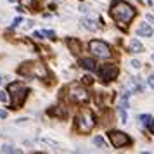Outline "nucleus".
<instances>
[{
  "label": "nucleus",
  "mask_w": 154,
  "mask_h": 154,
  "mask_svg": "<svg viewBox=\"0 0 154 154\" xmlns=\"http://www.w3.org/2000/svg\"><path fill=\"white\" fill-rule=\"evenodd\" d=\"M21 21H23V17H16V19H14V23H12V26H17V24H19Z\"/></svg>",
  "instance_id": "a878e982"
},
{
  "label": "nucleus",
  "mask_w": 154,
  "mask_h": 154,
  "mask_svg": "<svg viewBox=\"0 0 154 154\" xmlns=\"http://www.w3.org/2000/svg\"><path fill=\"white\" fill-rule=\"evenodd\" d=\"M2 152H21L19 149H14V147H11V146H4L2 147Z\"/></svg>",
  "instance_id": "f3484780"
},
{
  "label": "nucleus",
  "mask_w": 154,
  "mask_h": 154,
  "mask_svg": "<svg viewBox=\"0 0 154 154\" xmlns=\"http://www.w3.org/2000/svg\"><path fill=\"white\" fill-rule=\"evenodd\" d=\"M147 83H149V87H151V88H154V73L151 75V76H149V80H147Z\"/></svg>",
  "instance_id": "412c9836"
},
{
  "label": "nucleus",
  "mask_w": 154,
  "mask_h": 154,
  "mask_svg": "<svg viewBox=\"0 0 154 154\" xmlns=\"http://www.w3.org/2000/svg\"><path fill=\"white\" fill-rule=\"evenodd\" d=\"M147 125H149V130H151V132L154 133V119H152V121H149Z\"/></svg>",
  "instance_id": "bb28decb"
},
{
  "label": "nucleus",
  "mask_w": 154,
  "mask_h": 154,
  "mask_svg": "<svg viewBox=\"0 0 154 154\" xmlns=\"http://www.w3.org/2000/svg\"><path fill=\"white\" fill-rule=\"evenodd\" d=\"M33 36H35L36 40H42V38H43V33H40V31H35V33H33Z\"/></svg>",
  "instance_id": "5701e85b"
},
{
  "label": "nucleus",
  "mask_w": 154,
  "mask_h": 154,
  "mask_svg": "<svg viewBox=\"0 0 154 154\" xmlns=\"http://www.w3.org/2000/svg\"><path fill=\"white\" fill-rule=\"evenodd\" d=\"M88 49H90V52L95 57H99V59H109V57H111V49H109V45L104 43V42H100V40H92V42L88 43Z\"/></svg>",
  "instance_id": "423d86ee"
},
{
  "label": "nucleus",
  "mask_w": 154,
  "mask_h": 154,
  "mask_svg": "<svg viewBox=\"0 0 154 154\" xmlns=\"http://www.w3.org/2000/svg\"><path fill=\"white\" fill-rule=\"evenodd\" d=\"M9 2H14V4H17V2H19V0H9Z\"/></svg>",
  "instance_id": "c85d7f7f"
},
{
  "label": "nucleus",
  "mask_w": 154,
  "mask_h": 154,
  "mask_svg": "<svg viewBox=\"0 0 154 154\" xmlns=\"http://www.w3.org/2000/svg\"><path fill=\"white\" fill-rule=\"evenodd\" d=\"M94 144H95V146H99L100 147V149H106V142H104V139H102V137H94Z\"/></svg>",
  "instance_id": "2eb2a0df"
},
{
  "label": "nucleus",
  "mask_w": 154,
  "mask_h": 154,
  "mask_svg": "<svg viewBox=\"0 0 154 154\" xmlns=\"http://www.w3.org/2000/svg\"><path fill=\"white\" fill-rule=\"evenodd\" d=\"M82 24H83L87 29H90V31H95V29H97V23L94 21V19H88V17H83V19H82Z\"/></svg>",
  "instance_id": "f8f14e48"
},
{
  "label": "nucleus",
  "mask_w": 154,
  "mask_h": 154,
  "mask_svg": "<svg viewBox=\"0 0 154 154\" xmlns=\"http://www.w3.org/2000/svg\"><path fill=\"white\" fill-rule=\"evenodd\" d=\"M132 68L133 69H140V68H142V63H140L139 59H133L132 61Z\"/></svg>",
  "instance_id": "6ab92c4d"
},
{
  "label": "nucleus",
  "mask_w": 154,
  "mask_h": 154,
  "mask_svg": "<svg viewBox=\"0 0 154 154\" xmlns=\"http://www.w3.org/2000/svg\"><path fill=\"white\" fill-rule=\"evenodd\" d=\"M140 121H142V125H147V123L151 121V116H149V114H142V116H140Z\"/></svg>",
  "instance_id": "aec40b11"
},
{
  "label": "nucleus",
  "mask_w": 154,
  "mask_h": 154,
  "mask_svg": "<svg viewBox=\"0 0 154 154\" xmlns=\"http://www.w3.org/2000/svg\"><path fill=\"white\" fill-rule=\"evenodd\" d=\"M7 114H9L7 111H4V109H0V118H2V119H4V118H7Z\"/></svg>",
  "instance_id": "393cba45"
},
{
  "label": "nucleus",
  "mask_w": 154,
  "mask_h": 154,
  "mask_svg": "<svg viewBox=\"0 0 154 154\" xmlns=\"http://www.w3.org/2000/svg\"><path fill=\"white\" fill-rule=\"evenodd\" d=\"M109 140H111V144L114 147H125V146H130L132 144V140H130V137L126 135V133L123 132H118V130H112V132H109Z\"/></svg>",
  "instance_id": "0eeeda50"
},
{
  "label": "nucleus",
  "mask_w": 154,
  "mask_h": 154,
  "mask_svg": "<svg viewBox=\"0 0 154 154\" xmlns=\"http://www.w3.org/2000/svg\"><path fill=\"white\" fill-rule=\"evenodd\" d=\"M144 50V45L137 40V38H133L132 42H130V52H133V54H140Z\"/></svg>",
  "instance_id": "9b49d317"
},
{
  "label": "nucleus",
  "mask_w": 154,
  "mask_h": 154,
  "mask_svg": "<svg viewBox=\"0 0 154 154\" xmlns=\"http://www.w3.org/2000/svg\"><path fill=\"white\" fill-rule=\"evenodd\" d=\"M9 94H11V97H12V107H14V109H19V107L24 104L26 97H28V87L24 83H19V82L11 83L9 85Z\"/></svg>",
  "instance_id": "f03ea898"
},
{
  "label": "nucleus",
  "mask_w": 154,
  "mask_h": 154,
  "mask_svg": "<svg viewBox=\"0 0 154 154\" xmlns=\"http://www.w3.org/2000/svg\"><path fill=\"white\" fill-rule=\"evenodd\" d=\"M152 61H154V54H152Z\"/></svg>",
  "instance_id": "7c9ffc66"
},
{
  "label": "nucleus",
  "mask_w": 154,
  "mask_h": 154,
  "mask_svg": "<svg viewBox=\"0 0 154 154\" xmlns=\"http://www.w3.org/2000/svg\"><path fill=\"white\" fill-rule=\"evenodd\" d=\"M99 76L102 78V82H111L118 76V68L112 64H104L99 68Z\"/></svg>",
  "instance_id": "6e6552de"
},
{
  "label": "nucleus",
  "mask_w": 154,
  "mask_h": 154,
  "mask_svg": "<svg viewBox=\"0 0 154 154\" xmlns=\"http://www.w3.org/2000/svg\"><path fill=\"white\" fill-rule=\"evenodd\" d=\"M68 99H69L71 102H76V104H85V102H88V92L85 90L83 87H80V85H71L69 88H68Z\"/></svg>",
  "instance_id": "39448f33"
},
{
  "label": "nucleus",
  "mask_w": 154,
  "mask_h": 154,
  "mask_svg": "<svg viewBox=\"0 0 154 154\" xmlns=\"http://www.w3.org/2000/svg\"><path fill=\"white\" fill-rule=\"evenodd\" d=\"M82 82H83L85 85H92V83H94V78H92L90 75H85V76L82 78Z\"/></svg>",
  "instance_id": "a211bd4d"
},
{
  "label": "nucleus",
  "mask_w": 154,
  "mask_h": 154,
  "mask_svg": "<svg viewBox=\"0 0 154 154\" xmlns=\"http://www.w3.org/2000/svg\"><path fill=\"white\" fill-rule=\"evenodd\" d=\"M19 73L24 75V76H31V78H45L49 75V73H47V68H45L42 63H38V61L24 63L21 68H19Z\"/></svg>",
  "instance_id": "7ed1b4c3"
},
{
  "label": "nucleus",
  "mask_w": 154,
  "mask_h": 154,
  "mask_svg": "<svg viewBox=\"0 0 154 154\" xmlns=\"http://www.w3.org/2000/svg\"><path fill=\"white\" fill-rule=\"evenodd\" d=\"M4 83V76H0V85Z\"/></svg>",
  "instance_id": "cd10ccee"
},
{
  "label": "nucleus",
  "mask_w": 154,
  "mask_h": 154,
  "mask_svg": "<svg viewBox=\"0 0 154 154\" xmlns=\"http://www.w3.org/2000/svg\"><path fill=\"white\" fill-rule=\"evenodd\" d=\"M43 35H47V36H50V38H54V36H56V33H54V31H50V29H47V31H42Z\"/></svg>",
  "instance_id": "4be33fe9"
},
{
  "label": "nucleus",
  "mask_w": 154,
  "mask_h": 154,
  "mask_svg": "<svg viewBox=\"0 0 154 154\" xmlns=\"http://www.w3.org/2000/svg\"><path fill=\"white\" fill-rule=\"evenodd\" d=\"M119 107H128V92H125L123 95H121V99H119Z\"/></svg>",
  "instance_id": "4468645a"
},
{
  "label": "nucleus",
  "mask_w": 154,
  "mask_h": 154,
  "mask_svg": "<svg viewBox=\"0 0 154 154\" xmlns=\"http://www.w3.org/2000/svg\"><path fill=\"white\" fill-rule=\"evenodd\" d=\"M80 64L83 66L85 69H95V63H94V59H82L80 61Z\"/></svg>",
  "instance_id": "ddd939ff"
},
{
  "label": "nucleus",
  "mask_w": 154,
  "mask_h": 154,
  "mask_svg": "<svg viewBox=\"0 0 154 154\" xmlns=\"http://www.w3.org/2000/svg\"><path fill=\"white\" fill-rule=\"evenodd\" d=\"M119 118H121V123H126V109L125 107H119Z\"/></svg>",
  "instance_id": "dca6fc26"
},
{
  "label": "nucleus",
  "mask_w": 154,
  "mask_h": 154,
  "mask_svg": "<svg viewBox=\"0 0 154 154\" xmlns=\"http://www.w3.org/2000/svg\"><path fill=\"white\" fill-rule=\"evenodd\" d=\"M149 4H151V5H154V0H149Z\"/></svg>",
  "instance_id": "c756f323"
},
{
  "label": "nucleus",
  "mask_w": 154,
  "mask_h": 154,
  "mask_svg": "<svg viewBox=\"0 0 154 154\" xmlns=\"http://www.w3.org/2000/svg\"><path fill=\"white\" fill-rule=\"evenodd\" d=\"M111 16L121 28H125L126 24L135 17V9H133L130 4L123 2V0H116L111 5Z\"/></svg>",
  "instance_id": "f257e3e1"
},
{
  "label": "nucleus",
  "mask_w": 154,
  "mask_h": 154,
  "mask_svg": "<svg viewBox=\"0 0 154 154\" xmlns=\"http://www.w3.org/2000/svg\"><path fill=\"white\" fill-rule=\"evenodd\" d=\"M68 47L71 49L73 54H80L82 52V45H80V42H78L76 38H69L68 40Z\"/></svg>",
  "instance_id": "9d476101"
},
{
  "label": "nucleus",
  "mask_w": 154,
  "mask_h": 154,
  "mask_svg": "<svg viewBox=\"0 0 154 154\" xmlns=\"http://www.w3.org/2000/svg\"><path fill=\"white\" fill-rule=\"evenodd\" d=\"M5 100H7V95H5L4 92L0 90V102H5Z\"/></svg>",
  "instance_id": "b1692460"
},
{
  "label": "nucleus",
  "mask_w": 154,
  "mask_h": 154,
  "mask_svg": "<svg viewBox=\"0 0 154 154\" xmlns=\"http://www.w3.org/2000/svg\"><path fill=\"white\" fill-rule=\"evenodd\" d=\"M137 33H139L140 36H152L154 29H152V26H151V24H147V23H142V24L139 26V29H137Z\"/></svg>",
  "instance_id": "1a4fd4ad"
},
{
  "label": "nucleus",
  "mask_w": 154,
  "mask_h": 154,
  "mask_svg": "<svg viewBox=\"0 0 154 154\" xmlns=\"http://www.w3.org/2000/svg\"><path fill=\"white\" fill-rule=\"evenodd\" d=\"M76 126H78V130L83 132V133H88L95 126V118H94V114H92L90 109H82V111L78 112Z\"/></svg>",
  "instance_id": "20e7f679"
}]
</instances>
